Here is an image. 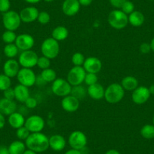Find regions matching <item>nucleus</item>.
<instances>
[{
    "mask_svg": "<svg viewBox=\"0 0 154 154\" xmlns=\"http://www.w3.org/2000/svg\"><path fill=\"white\" fill-rule=\"evenodd\" d=\"M27 149L35 152H45L49 148V140L45 134L42 132L30 133L29 137L25 140Z\"/></svg>",
    "mask_w": 154,
    "mask_h": 154,
    "instance_id": "obj_1",
    "label": "nucleus"
},
{
    "mask_svg": "<svg viewBox=\"0 0 154 154\" xmlns=\"http://www.w3.org/2000/svg\"><path fill=\"white\" fill-rule=\"evenodd\" d=\"M125 91L121 84L114 82L110 84L105 88L104 99L110 104L118 103L123 99Z\"/></svg>",
    "mask_w": 154,
    "mask_h": 154,
    "instance_id": "obj_2",
    "label": "nucleus"
},
{
    "mask_svg": "<svg viewBox=\"0 0 154 154\" xmlns=\"http://www.w3.org/2000/svg\"><path fill=\"white\" fill-rule=\"evenodd\" d=\"M107 22L109 26L115 29H122L128 24V15L122 10L115 9L110 11L107 17Z\"/></svg>",
    "mask_w": 154,
    "mask_h": 154,
    "instance_id": "obj_3",
    "label": "nucleus"
},
{
    "mask_svg": "<svg viewBox=\"0 0 154 154\" xmlns=\"http://www.w3.org/2000/svg\"><path fill=\"white\" fill-rule=\"evenodd\" d=\"M41 52L42 55L48 57L50 60L56 58L60 52L59 42L52 37L45 38L41 45Z\"/></svg>",
    "mask_w": 154,
    "mask_h": 154,
    "instance_id": "obj_4",
    "label": "nucleus"
},
{
    "mask_svg": "<svg viewBox=\"0 0 154 154\" xmlns=\"http://www.w3.org/2000/svg\"><path fill=\"white\" fill-rule=\"evenodd\" d=\"M21 22L19 13L13 10L4 13L2 15V23L7 30H17L20 27Z\"/></svg>",
    "mask_w": 154,
    "mask_h": 154,
    "instance_id": "obj_5",
    "label": "nucleus"
},
{
    "mask_svg": "<svg viewBox=\"0 0 154 154\" xmlns=\"http://www.w3.org/2000/svg\"><path fill=\"white\" fill-rule=\"evenodd\" d=\"M68 143L72 149L82 150L88 143V138L82 131L76 130L73 131L68 137Z\"/></svg>",
    "mask_w": 154,
    "mask_h": 154,
    "instance_id": "obj_6",
    "label": "nucleus"
},
{
    "mask_svg": "<svg viewBox=\"0 0 154 154\" xmlns=\"http://www.w3.org/2000/svg\"><path fill=\"white\" fill-rule=\"evenodd\" d=\"M72 85L66 79L62 78H57L51 85V91L53 94L57 97H63L69 95L71 93Z\"/></svg>",
    "mask_w": 154,
    "mask_h": 154,
    "instance_id": "obj_7",
    "label": "nucleus"
},
{
    "mask_svg": "<svg viewBox=\"0 0 154 154\" xmlns=\"http://www.w3.org/2000/svg\"><path fill=\"white\" fill-rule=\"evenodd\" d=\"M85 75L86 72L83 66H74L68 72L66 80L72 85V87L82 85L85 80Z\"/></svg>",
    "mask_w": 154,
    "mask_h": 154,
    "instance_id": "obj_8",
    "label": "nucleus"
},
{
    "mask_svg": "<svg viewBox=\"0 0 154 154\" xmlns=\"http://www.w3.org/2000/svg\"><path fill=\"white\" fill-rule=\"evenodd\" d=\"M36 76L35 72L32 69L22 67L20 69L16 77L19 84L24 85L27 88H30L35 85Z\"/></svg>",
    "mask_w": 154,
    "mask_h": 154,
    "instance_id": "obj_9",
    "label": "nucleus"
},
{
    "mask_svg": "<svg viewBox=\"0 0 154 154\" xmlns=\"http://www.w3.org/2000/svg\"><path fill=\"white\" fill-rule=\"evenodd\" d=\"M38 56L32 50H27V51H22L18 57V63L20 66L23 68H29L32 69V67L36 66L37 61H38Z\"/></svg>",
    "mask_w": 154,
    "mask_h": 154,
    "instance_id": "obj_10",
    "label": "nucleus"
},
{
    "mask_svg": "<svg viewBox=\"0 0 154 154\" xmlns=\"http://www.w3.org/2000/svg\"><path fill=\"white\" fill-rule=\"evenodd\" d=\"M45 122L43 118L38 115H32L26 118L24 126L30 133L42 132L45 128Z\"/></svg>",
    "mask_w": 154,
    "mask_h": 154,
    "instance_id": "obj_11",
    "label": "nucleus"
},
{
    "mask_svg": "<svg viewBox=\"0 0 154 154\" xmlns=\"http://www.w3.org/2000/svg\"><path fill=\"white\" fill-rule=\"evenodd\" d=\"M15 45L21 51L32 50L35 45V39L31 35L28 33H22L17 35Z\"/></svg>",
    "mask_w": 154,
    "mask_h": 154,
    "instance_id": "obj_12",
    "label": "nucleus"
},
{
    "mask_svg": "<svg viewBox=\"0 0 154 154\" xmlns=\"http://www.w3.org/2000/svg\"><path fill=\"white\" fill-rule=\"evenodd\" d=\"M150 97L149 88L146 86H138L132 91L131 100L136 104H143Z\"/></svg>",
    "mask_w": 154,
    "mask_h": 154,
    "instance_id": "obj_13",
    "label": "nucleus"
},
{
    "mask_svg": "<svg viewBox=\"0 0 154 154\" xmlns=\"http://www.w3.org/2000/svg\"><path fill=\"white\" fill-rule=\"evenodd\" d=\"M82 66L86 72L97 74L102 69V62L98 57H88L85 58Z\"/></svg>",
    "mask_w": 154,
    "mask_h": 154,
    "instance_id": "obj_14",
    "label": "nucleus"
},
{
    "mask_svg": "<svg viewBox=\"0 0 154 154\" xmlns=\"http://www.w3.org/2000/svg\"><path fill=\"white\" fill-rule=\"evenodd\" d=\"M38 13L39 11L35 7L29 6L23 8L20 11L19 14H20V19L23 23H29L37 20Z\"/></svg>",
    "mask_w": 154,
    "mask_h": 154,
    "instance_id": "obj_15",
    "label": "nucleus"
},
{
    "mask_svg": "<svg viewBox=\"0 0 154 154\" xmlns=\"http://www.w3.org/2000/svg\"><path fill=\"white\" fill-rule=\"evenodd\" d=\"M79 0H64L62 4V11L68 17L75 16L80 10Z\"/></svg>",
    "mask_w": 154,
    "mask_h": 154,
    "instance_id": "obj_16",
    "label": "nucleus"
},
{
    "mask_svg": "<svg viewBox=\"0 0 154 154\" xmlns=\"http://www.w3.org/2000/svg\"><path fill=\"white\" fill-rule=\"evenodd\" d=\"M61 106L66 112H75L79 107V100L74 96L69 94L63 97L61 100Z\"/></svg>",
    "mask_w": 154,
    "mask_h": 154,
    "instance_id": "obj_17",
    "label": "nucleus"
},
{
    "mask_svg": "<svg viewBox=\"0 0 154 154\" xmlns=\"http://www.w3.org/2000/svg\"><path fill=\"white\" fill-rule=\"evenodd\" d=\"M20 70V64L15 59H8L3 65V73L10 78H14L17 76Z\"/></svg>",
    "mask_w": 154,
    "mask_h": 154,
    "instance_id": "obj_18",
    "label": "nucleus"
},
{
    "mask_svg": "<svg viewBox=\"0 0 154 154\" xmlns=\"http://www.w3.org/2000/svg\"><path fill=\"white\" fill-rule=\"evenodd\" d=\"M49 140V148L54 151H62L66 146V141L65 137L61 134H53L48 137Z\"/></svg>",
    "mask_w": 154,
    "mask_h": 154,
    "instance_id": "obj_19",
    "label": "nucleus"
},
{
    "mask_svg": "<svg viewBox=\"0 0 154 154\" xmlns=\"http://www.w3.org/2000/svg\"><path fill=\"white\" fill-rule=\"evenodd\" d=\"M104 93L105 88L98 82L89 85L87 88V94L93 100H98L104 98Z\"/></svg>",
    "mask_w": 154,
    "mask_h": 154,
    "instance_id": "obj_20",
    "label": "nucleus"
},
{
    "mask_svg": "<svg viewBox=\"0 0 154 154\" xmlns=\"http://www.w3.org/2000/svg\"><path fill=\"white\" fill-rule=\"evenodd\" d=\"M17 111V103L14 100H8L3 98L0 99V112L5 116H9Z\"/></svg>",
    "mask_w": 154,
    "mask_h": 154,
    "instance_id": "obj_21",
    "label": "nucleus"
},
{
    "mask_svg": "<svg viewBox=\"0 0 154 154\" xmlns=\"http://www.w3.org/2000/svg\"><path fill=\"white\" fill-rule=\"evenodd\" d=\"M25 121H26V119H25L24 116L20 112L16 111L8 116V124L11 128H14V129H17V128L23 126L25 124Z\"/></svg>",
    "mask_w": 154,
    "mask_h": 154,
    "instance_id": "obj_22",
    "label": "nucleus"
},
{
    "mask_svg": "<svg viewBox=\"0 0 154 154\" xmlns=\"http://www.w3.org/2000/svg\"><path fill=\"white\" fill-rule=\"evenodd\" d=\"M14 100L20 102V103H24L26 99L29 97H30V95H29V88L24 86V85L18 84V85H17L14 87Z\"/></svg>",
    "mask_w": 154,
    "mask_h": 154,
    "instance_id": "obj_23",
    "label": "nucleus"
},
{
    "mask_svg": "<svg viewBox=\"0 0 154 154\" xmlns=\"http://www.w3.org/2000/svg\"><path fill=\"white\" fill-rule=\"evenodd\" d=\"M121 85L125 91H133L138 87V80L133 75H127L122 79Z\"/></svg>",
    "mask_w": 154,
    "mask_h": 154,
    "instance_id": "obj_24",
    "label": "nucleus"
},
{
    "mask_svg": "<svg viewBox=\"0 0 154 154\" xmlns=\"http://www.w3.org/2000/svg\"><path fill=\"white\" fill-rule=\"evenodd\" d=\"M128 23L133 26L138 27L140 26L144 22V15L143 13L139 11H134L132 13L128 15Z\"/></svg>",
    "mask_w": 154,
    "mask_h": 154,
    "instance_id": "obj_25",
    "label": "nucleus"
},
{
    "mask_svg": "<svg viewBox=\"0 0 154 154\" xmlns=\"http://www.w3.org/2000/svg\"><path fill=\"white\" fill-rule=\"evenodd\" d=\"M69 35V30L66 26H57L54 28L51 32V37L57 42L65 40Z\"/></svg>",
    "mask_w": 154,
    "mask_h": 154,
    "instance_id": "obj_26",
    "label": "nucleus"
},
{
    "mask_svg": "<svg viewBox=\"0 0 154 154\" xmlns=\"http://www.w3.org/2000/svg\"><path fill=\"white\" fill-rule=\"evenodd\" d=\"M10 154H23L26 150V144L22 140H14L8 146Z\"/></svg>",
    "mask_w": 154,
    "mask_h": 154,
    "instance_id": "obj_27",
    "label": "nucleus"
},
{
    "mask_svg": "<svg viewBox=\"0 0 154 154\" xmlns=\"http://www.w3.org/2000/svg\"><path fill=\"white\" fill-rule=\"evenodd\" d=\"M19 51L20 50L18 49L15 43L6 44L4 47L3 53L8 58L13 59L18 54Z\"/></svg>",
    "mask_w": 154,
    "mask_h": 154,
    "instance_id": "obj_28",
    "label": "nucleus"
},
{
    "mask_svg": "<svg viewBox=\"0 0 154 154\" xmlns=\"http://www.w3.org/2000/svg\"><path fill=\"white\" fill-rule=\"evenodd\" d=\"M71 95L74 96L77 99L81 100L86 97L87 94V88L82 86V85H76V86H72V90H71Z\"/></svg>",
    "mask_w": 154,
    "mask_h": 154,
    "instance_id": "obj_29",
    "label": "nucleus"
},
{
    "mask_svg": "<svg viewBox=\"0 0 154 154\" xmlns=\"http://www.w3.org/2000/svg\"><path fill=\"white\" fill-rule=\"evenodd\" d=\"M42 79L48 83V82H53L56 79H57V73L55 70L51 68H48V69H43L40 74Z\"/></svg>",
    "mask_w": 154,
    "mask_h": 154,
    "instance_id": "obj_30",
    "label": "nucleus"
},
{
    "mask_svg": "<svg viewBox=\"0 0 154 154\" xmlns=\"http://www.w3.org/2000/svg\"><path fill=\"white\" fill-rule=\"evenodd\" d=\"M140 134L145 139L154 138V125L146 124L140 129Z\"/></svg>",
    "mask_w": 154,
    "mask_h": 154,
    "instance_id": "obj_31",
    "label": "nucleus"
},
{
    "mask_svg": "<svg viewBox=\"0 0 154 154\" xmlns=\"http://www.w3.org/2000/svg\"><path fill=\"white\" fill-rule=\"evenodd\" d=\"M17 35L14 31L5 30L2 35V39L5 44H12L15 42Z\"/></svg>",
    "mask_w": 154,
    "mask_h": 154,
    "instance_id": "obj_32",
    "label": "nucleus"
},
{
    "mask_svg": "<svg viewBox=\"0 0 154 154\" xmlns=\"http://www.w3.org/2000/svg\"><path fill=\"white\" fill-rule=\"evenodd\" d=\"M11 87V79L5 74H0V91L5 90Z\"/></svg>",
    "mask_w": 154,
    "mask_h": 154,
    "instance_id": "obj_33",
    "label": "nucleus"
},
{
    "mask_svg": "<svg viewBox=\"0 0 154 154\" xmlns=\"http://www.w3.org/2000/svg\"><path fill=\"white\" fill-rule=\"evenodd\" d=\"M85 57L81 52H75L72 56L71 61L74 66H82L85 62Z\"/></svg>",
    "mask_w": 154,
    "mask_h": 154,
    "instance_id": "obj_34",
    "label": "nucleus"
},
{
    "mask_svg": "<svg viewBox=\"0 0 154 154\" xmlns=\"http://www.w3.org/2000/svg\"><path fill=\"white\" fill-rule=\"evenodd\" d=\"M36 66L39 69H42V70L45 69H48L51 66V60L43 55L41 56V57H38Z\"/></svg>",
    "mask_w": 154,
    "mask_h": 154,
    "instance_id": "obj_35",
    "label": "nucleus"
},
{
    "mask_svg": "<svg viewBox=\"0 0 154 154\" xmlns=\"http://www.w3.org/2000/svg\"><path fill=\"white\" fill-rule=\"evenodd\" d=\"M16 136L18 138V140H26V138L29 137V135L30 134L29 130L26 128V127L23 125V126L20 127V128L16 129Z\"/></svg>",
    "mask_w": 154,
    "mask_h": 154,
    "instance_id": "obj_36",
    "label": "nucleus"
},
{
    "mask_svg": "<svg viewBox=\"0 0 154 154\" xmlns=\"http://www.w3.org/2000/svg\"><path fill=\"white\" fill-rule=\"evenodd\" d=\"M37 20L40 24H48L51 20V16L47 11H41V12L38 13Z\"/></svg>",
    "mask_w": 154,
    "mask_h": 154,
    "instance_id": "obj_37",
    "label": "nucleus"
},
{
    "mask_svg": "<svg viewBox=\"0 0 154 154\" xmlns=\"http://www.w3.org/2000/svg\"><path fill=\"white\" fill-rule=\"evenodd\" d=\"M97 81H98V78H97V74L86 72V75H85L84 82H85L88 86L97 83Z\"/></svg>",
    "mask_w": 154,
    "mask_h": 154,
    "instance_id": "obj_38",
    "label": "nucleus"
},
{
    "mask_svg": "<svg viewBox=\"0 0 154 154\" xmlns=\"http://www.w3.org/2000/svg\"><path fill=\"white\" fill-rule=\"evenodd\" d=\"M121 10H122L125 14L128 15V14H130L131 13H132L133 11H134V3L130 2V1H128V0H127L126 2L122 5V6L121 7Z\"/></svg>",
    "mask_w": 154,
    "mask_h": 154,
    "instance_id": "obj_39",
    "label": "nucleus"
},
{
    "mask_svg": "<svg viewBox=\"0 0 154 154\" xmlns=\"http://www.w3.org/2000/svg\"><path fill=\"white\" fill-rule=\"evenodd\" d=\"M10 8H11L10 0H0V12L4 14L10 11Z\"/></svg>",
    "mask_w": 154,
    "mask_h": 154,
    "instance_id": "obj_40",
    "label": "nucleus"
},
{
    "mask_svg": "<svg viewBox=\"0 0 154 154\" xmlns=\"http://www.w3.org/2000/svg\"><path fill=\"white\" fill-rule=\"evenodd\" d=\"M25 106L28 109H34L37 106V104H38V102H37V100L35 98L32 97H29L26 100V101L24 102Z\"/></svg>",
    "mask_w": 154,
    "mask_h": 154,
    "instance_id": "obj_41",
    "label": "nucleus"
},
{
    "mask_svg": "<svg viewBox=\"0 0 154 154\" xmlns=\"http://www.w3.org/2000/svg\"><path fill=\"white\" fill-rule=\"evenodd\" d=\"M4 97L8 100H14V90L13 88H9L3 91Z\"/></svg>",
    "mask_w": 154,
    "mask_h": 154,
    "instance_id": "obj_42",
    "label": "nucleus"
},
{
    "mask_svg": "<svg viewBox=\"0 0 154 154\" xmlns=\"http://www.w3.org/2000/svg\"><path fill=\"white\" fill-rule=\"evenodd\" d=\"M126 1L127 0H109V3L116 9H119Z\"/></svg>",
    "mask_w": 154,
    "mask_h": 154,
    "instance_id": "obj_43",
    "label": "nucleus"
},
{
    "mask_svg": "<svg viewBox=\"0 0 154 154\" xmlns=\"http://www.w3.org/2000/svg\"><path fill=\"white\" fill-rule=\"evenodd\" d=\"M150 51L151 48L149 44L144 42V43H142L141 45H140V51L142 54H148Z\"/></svg>",
    "mask_w": 154,
    "mask_h": 154,
    "instance_id": "obj_44",
    "label": "nucleus"
},
{
    "mask_svg": "<svg viewBox=\"0 0 154 154\" xmlns=\"http://www.w3.org/2000/svg\"><path fill=\"white\" fill-rule=\"evenodd\" d=\"M47 82L42 79V77L40 75L36 76V80H35V85H38V86H43Z\"/></svg>",
    "mask_w": 154,
    "mask_h": 154,
    "instance_id": "obj_45",
    "label": "nucleus"
},
{
    "mask_svg": "<svg viewBox=\"0 0 154 154\" xmlns=\"http://www.w3.org/2000/svg\"><path fill=\"white\" fill-rule=\"evenodd\" d=\"M5 122H6V120H5V115L0 112V129H2L5 127Z\"/></svg>",
    "mask_w": 154,
    "mask_h": 154,
    "instance_id": "obj_46",
    "label": "nucleus"
},
{
    "mask_svg": "<svg viewBox=\"0 0 154 154\" xmlns=\"http://www.w3.org/2000/svg\"><path fill=\"white\" fill-rule=\"evenodd\" d=\"M93 0H79V2L82 6H88L92 3Z\"/></svg>",
    "mask_w": 154,
    "mask_h": 154,
    "instance_id": "obj_47",
    "label": "nucleus"
},
{
    "mask_svg": "<svg viewBox=\"0 0 154 154\" xmlns=\"http://www.w3.org/2000/svg\"><path fill=\"white\" fill-rule=\"evenodd\" d=\"M64 154H82V152H81V150H79V149H72L71 148L70 149L66 151Z\"/></svg>",
    "mask_w": 154,
    "mask_h": 154,
    "instance_id": "obj_48",
    "label": "nucleus"
},
{
    "mask_svg": "<svg viewBox=\"0 0 154 154\" xmlns=\"http://www.w3.org/2000/svg\"><path fill=\"white\" fill-rule=\"evenodd\" d=\"M0 154H10L8 148L5 146H0Z\"/></svg>",
    "mask_w": 154,
    "mask_h": 154,
    "instance_id": "obj_49",
    "label": "nucleus"
},
{
    "mask_svg": "<svg viewBox=\"0 0 154 154\" xmlns=\"http://www.w3.org/2000/svg\"><path fill=\"white\" fill-rule=\"evenodd\" d=\"M104 154H120V152L117 150V149H110L109 150L106 151Z\"/></svg>",
    "mask_w": 154,
    "mask_h": 154,
    "instance_id": "obj_50",
    "label": "nucleus"
},
{
    "mask_svg": "<svg viewBox=\"0 0 154 154\" xmlns=\"http://www.w3.org/2000/svg\"><path fill=\"white\" fill-rule=\"evenodd\" d=\"M24 1L29 4H36L40 2L41 0H24Z\"/></svg>",
    "mask_w": 154,
    "mask_h": 154,
    "instance_id": "obj_51",
    "label": "nucleus"
},
{
    "mask_svg": "<svg viewBox=\"0 0 154 154\" xmlns=\"http://www.w3.org/2000/svg\"><path fill=\"white\" fill-rule=\"evenodd\" d=\"M23 154H37V152H34V151L31 150V149H27L24 151V152H23Z\"/></svg>",
    "mask_w": 154,
    "mask_h": 154,
    "instance_id": "obj_52",
    "label": "nucleus"
},
{
    "mask_svg": "<svg viewBox=\"0 0 154 154\" xmlns=\"http://www.w3.org/2000/svg\"><path fill=\"white\" fill-rule=\"evenodd\" d=\"M148 88H149V93H150V94H154V85H150V87Z\"/></svg>",
    "mask_w": 154,
    "mask_h": 154,
    "instance_id": "obj_53",
    "label": "nucleus"
},
{
    "mask_svg": "<svg viewBox=\"0 0 154 154\" xmlns=\"http://www.w3.org/2000/svg\"><path fill=\"white\" fill-rule=\"evenodd\" d=\"M149 45H150V48H151V50H152V51H154V38H152V40H151V42H150V44H149Z\"/></svg>",
    "mask_w": 154,
    "mask_h": 154,
    "instance_id": "obj_54",
    "label": "nucleus"
},
{
    "mask_svg": "<svg viewBox=\"0 0 154 154\" xmlns=\"http://www.w3.org/2000/svg\"><path fill=\"white\" fill-rule=\"evenodd\" d=\"M44 1L46 2H53V1H54V0H44Z\"/></svg>",
    "mask_w": 154,
    "mask_h": 154,
    "instance_id": "obj_55",
    "label": "nucleus"
},
{
    "mask_svg": "<svg viewBox=\"0 0 154 154\" xmlns=\"http://www.w3.org/2000/svg\"><path fill=\"white\" fill-rule=\"evenodd\" d=\"M152 123H153V125H154V115H153V117H152Z\"/></svg>",
    "mask_w": 154,
    "mask_h": 154,
    "instance_id": "obj_56",
    "label": "nucleus"
},
{
    "mask_svg": "<svg viewBox=\"0 0 154 154\" xmlns=\"http://www.w3.org/2000/svg\"><path fill=\"white\" fill-rule=\"evenodd\" d=\"M0 63H1V55H0Z\"/></svg>",
    "mask_w": 154,
    "mask_h": 154,
    "instance_id": "obj_57",
    "label": "nucleus"
}]
</instances>
